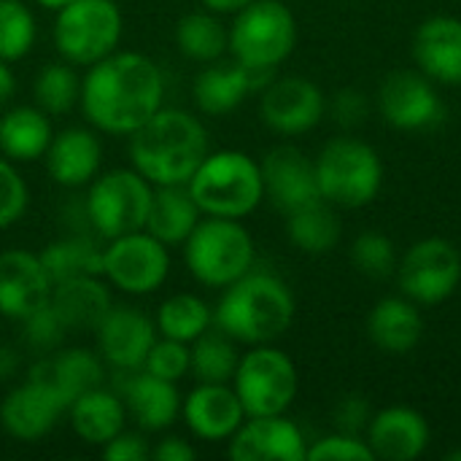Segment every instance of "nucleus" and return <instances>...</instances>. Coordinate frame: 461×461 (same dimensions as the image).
Here are the masks:
<instances>
[{"instance_id":"obj_1","label":"nucleus","mask_w":461,"mask_h":461,"mask_svg":"<svg viewBox=\"0 0 461 461\" xmlns=\"http://www.w3.org/2000/svg\"><path fill=\"white\" fill-rule=\"evenodd\" d=\"M78 103L95 130L130 135L165 105V76L140 51H111L86 68Z\"/></svg>"},{"instance_id":"obj_2","label":"nucleus","mask_w":461,"mask_h":461,"mask_svg":"<svg viewBox=\"0 0 461 461\" xmlns=\"http://www.w3.org/2000/svg\"><path fill=\"white\" fill-rule=\"evenodd\" d=\"M127 138L132 167L151 186L189 184V178L211 151L203 122L184 108L167 105H162Z\"/></svg>"},{"instance_id":"obj_3","label":"nucleus","mask_w":461,"mask_h":461,"mask_svg":"<svg viewBox=\"0 0 461 461\" xmlns=\"http://www.w3.org/2000/svg\"><path fill=\"white\" fill-rule=\"evenodd\" d=\"M294 319L289 286L270 273H246L230 284L213 311V327L246 346H265L281 338Z\"/></svg>"},{"instance_id":"obj_4","label":"nucleus","mask_w":461,"mask_h":461,"mask_svg":"<svg viewBox=\"0 0 461 461\" xmlns=\"http://www.w3.org/2000/svg\"><path fill=\"white\" fill-rule=\"evenodd\" d=\"M186 186L203 216L221 219H243L254 213L265 197L259 162L235 149L208 151Z\"/></svg>"},{"instance_id":"obj_5","label":"nucleus","mask_w":461,"mask_h":461,"mask_svg":"<svg viewBox=\"0 0 461 461\" xmlns=\"http://www.w3.org/2000/svg\"><path fill=\"white\" fill-rule=\"evenodd\" d=\"M184 262L194 281L227 289L254 265V238L240 219L203 216L184 240Z\"/></svg>"},{"instance_id":"obj_6","label":"nucleus","mask_w":461,"mask_h":461,"mask_svg":"<svg viewBox=\"0 0 461 461\" xmlns=\"http://www.w3.org/2000/svg\"><path fill=\"white\" fill-rule=\"evenodd\" d=\"M122 8L116 0H73L57 11L54 49L73 68H89L116 51L122 41Z\"/></svg>"},{"instance_id":"obj_7","label":"nucleus","mask_w":461,"mask_h":461,"mask_svg":"<svg viewBox=\"0 0 461 461\" xmlns=\"http://www.w3.org/2000/svg\"><path fill=\"white\" fill-rule=\"evenodd\" d=\"M154 186L135 167H113L89 181L84 208L92 232L103 240L146 227Z\"/></svg>"},{"instance_id":"obj_8","label":"nucleus","mask_w":461,"mask_h":461,"mask_svg":"<svg viewBox=\"0 0 461 461\" xmlns=\"http://www.w3.org/2000/svg\"><path fill=\"white\" fill-rule=\"evenodd\" d=\"M313 165H316L321 200L332 205L362 208L381 189V178H384L381 159L362 140L354 138L330 140Z\"/></svg>"},{"instance_id":"obj_9","label":"nucleus","mask_w":461,"mask_h":461,"mask_svg":"<svg viewBox=\"0 0 461 461\" xmlns=\"http://www.w3.org/2000/svg\"><path fill=\"white\" fill-rule=\"evenodd\" d=\"M297 43V22L281 0H254L240 8L230 27V51L235 59L276 70Z\"/></svg>"},{"instance_id":"obj_10","label":"nucleus","mask_w":461,"mask_h":461,"mask_svg":"<svg viewBox=\"0 0 461 461\" xmlns=\"http://www.w3.org/2000/svg\"><path fill=\"white\" fill-rule=\"evenodd\" d=\"M232 389L246 416H281L297 397V367L284 351L254 346L240 357Z\"/></svg>"},{"instance_id":"obj_11","label":"nucleus","mask_w":461,"mask_h":461,"mask_svg":"<svg viewBox=\"0 0 461 461\" xmlns=\"http://www.w3.org/2000/svg\"><path fill=\"white\" fill-rule=\"evenodd\" d=\"M170 276V246L146 230L111 238L103 246V278L130 294L143 297L157 292Z\"/></svg>"},{"instance_id":"obj_12","label":"nucleus","mask_w":461,"mask_h":461,"mask_svg":"<svg viewBox=\"0 0 461 461\" xmlns=\"http://www.w3.org/2000/svg\"><path fill=\"white\" fill-rule=\"evenodd\" d=\"M461 281V254L451 240L427 238L411 246L400 262V286L408 300L438 305L448 300Z\"/></svg>"},{"instance_id":"obj_13","label":"nucleus","mask_w":461,"mask_h":461,"mask_svg":"<svg viewBox=\"0 0 461 461\" xmlns=\"http://www.w3.org/2000/svg\"><path fill=\"white\" fill-rule=\"evenodd\" d=\"M68 413V402L49 384L27 375L24 384L14 386L0 402V424L19 443L43 440L59 419Z\"/></svg>"},{"instance_id":"obj_14","label":"nucleus","mask_w":461,"mask_h":461,"mask_svg":"<svg viewBox=\"0 0 461 461\" xmlns=\"http://www.w3.org/2000/svg\"><path fill=\"white\" fill-rule=\"evenodd\" d=\"M97 354L103 362L119 373H135L143 367L146 354L159 338L154 319L138 308H111L95 330Z\"/></svg>"},{"instance_id":"obj_15","label":"nucleus","mask_w":461,"mask_h":461,"mask_svg":"<svg viewBox=\"0 0 461 461\" xmlns=\"http://www.w3.org/2000/svg\"><path fill=\"white\" fill-rule=\"evenodd\" d=\"M51 278L41 254L24 249L0 251V316L22 321L51 300Z\"/></svg>"},{"instance_id":"obj_16","label":"nucleus","mask_w":461,"mask_h":461,"mask_svg":"<svg viewBox=\"0 0 461 461\" xmlns=\"http://www.w3.org/2000/svg\"><path fill=\"white\" fill-rule=\"evenodd\" d=\"M259 113L270 130L281 135H300L321 122L324 95L308 78H273L262 89Z\"/></svg>"},{"instance_id":"obj_17","label":"nucleus","mask_w":461,"mask_h":461,"mask_svg":"<svg viewBox=\"0 0 461 461\" xmlns=\"http://www.w3.org/2000/svg\"><path fill=\"white\" fill-rule=\"evenodd\" d=\"M273 81V70L251 68L240 59H216L194 78V103L208 116H224L235 111L251 92H262Z\"/></svg>"},{"instance_id":"obj_18","label":"nucleus","mask_w":461,"mask_h":461,"mask_svg":"<svg viewBox=\"0 0 461 461\" xmlns=\"http://www.w3.org/2000/svg\"><path fill=\"white\" fill-rule=\"evenodd\" d=\"M235 461H305L308 446L297 424L281 416H249L230 438L227 448Z\"/></svg>"},{"instance_id":"obj_19","label":"nucleus","mask_w":461,"mask_h":461,"mask_svg":"<svg viewBox=\"0 0 461 461\" xmlns=\"http://www.w3.org/2000/svg\"><path fill=\"white\" fill-rule=\"evenodd\" d=\"M381 113L397 130H427L443 122V105L432 84L413 70H394L378 92Z\"/></svg>"},{"instance_id":"obj_20","label":"nucleus","mask_w":461,"mask_h":461,"mask_svg":"<svg viewBox=\"0 0 461 461\" xmlns=\"http://www.w3.org/2000/svg\"><path fill=\"white\" fill-rule=\"evenodd\" d=\"M181 419L194 438L205 443H219V440H230L249 416L232 386L197 384L181 400Z\"/></svg>"},{"instance_id":"obj_21","label":"nucleus","mask_w":461,"mask_h":461,"mask_svg":"<svg viewBox=\"0 0 461 461\" xmlns=\"http://www.w3.org/2000/svg\"><path fill=\"white\" fill-rule=\"evenodd\" d=\"M265 194L276 203L278 211L292 213L308 203L321 200L316 165L294 146H276L262 159Z\"/></svg>"},{"instance_id":"obj_22","label":"nucleus","mask_w":461,"mask_h":461,"mask_svg":"<svg viewBox=\"0 0 461 461\" xmlns=\"http://www.w3.org/2000/svg\"><path fill=\"white\" fill-rule=\"evenodd\" d=\"M43 159H46V170L57 186L81 189L100 170L103 143L86 127H68V130L54 132Z\"/></svg>"},{"instance_id":"obj_23","label":"nucleus","mask_w":461,"mask_h":461,"mask_svg":"<svg viewBox=\"0 0 461 461\" xmlns=\"http://www.w3.org/2000/svg\"><path fill=\"white\" fill-rule=\"evenodd\" d=\"M127 381L122 386V400L127 413L143 432H165L181 413V394L176 384L162 381L146 370L124 373Z\"/></svg>"},{"instance_id":"obj_24","label":"nucleus","mask_w":461,"mask_h":461,"mask_svg":"<svg viewBox=\"0 0 461 461\" xmlns=\"http://www.w3.org/2000/svg\"><path fill=\"white\" fill-rule=\"evenodd\" d=\"M429 443V427L413 408H386L367 424V446L386 461H413Z\"/></svg>"},{"instance_id":"obj_25","label":"nucleus","mask_w":461,"mask_h":461,"mask_svg":"<svg viewBox=\"0 0 461 461\" xmlns=\"http://www.w3.org/2000/svg\"><path fill=\"white\" fill-rule=\"evenodd\" d=\"M105 367L108 365L103 362V357L89 348H57L54 354H46L30 370V375L57 389L62 400L70 405L84 392L103 386Z\"/></svg>"},{"instance_id":"obj_26","label":"nucleus","mask_w":461,"mask_h":461,"mask_svg":"<svg viewBox=\"0 0 461 461\" xmlns=\"http://www.w3.org/2000/svg\"><path fill=\"white\" fill-rule=\"evenodd\" d=\"M49 305L68 332H95L105 313L113 308L111 292L100 276H81L54 284Z\"/></svg>"},{"instance_id":"obj_27","label":"nucleus","mask_w":461,"mask_h":461,"mask_svg":"<svg viewBox=\"0 0 461 461\" xmlns=\"http://www.w3.org/2000/svg\"><path fill=\"white\" fill-rule=\"evenodd\" d=\"M127 416L130 413L122 394L108 392L103 386L84 392L68 405V421L76 438L84 440L86 446H100V448L108 440H113L122 429H127L124 427Z\"/></svg>"},{"instance_id":"obj_28","label":"nucleus","mask_w":461,"mask_h":461,"mask_svg":"<svg viewBox=\"0 0 461 461\" xmlns=\"http://www.w3.org/2000/svg\"><path fill=\"white\" fill-rule=\"evenodd\" d=\"M413 57L429 78L461 84V19L435 16L424 22L413 41Z\"/></svg>"},{"instance_id":"obj_29","label":"nucleus","mask_w":461,"mask_h":461,"mask_svg":"<svg viewBox=\"0 0 461 461\" xmlns=\"http://www.w3.org/2000/svg\"><path fill=\"white\" fill-rule=\"evenodd\" d=\"M203 219V211L197 208L192 192L186 184L173 186H154L151 208L146 219V232H151L165 246H184L189 232Z\"/></svg>"},{"instance_id":"obj_30","label":"nucleus","mask_w":461,"mask_h":461,"mask_svg":"<svg viewBox=\"0 0 461 461\" xmlns=\"http://www.w3.org/2000/svg\"><path fill=\"white\" fill-rule=\"evenodd\" d=\"M367 335L386 354H408L424 335V319L413 300L386 297L370 311Z\"/></svg>"},{"instance_id":"obj_31","label":"nucleus","mask_w":461,"mask_h":461,"mask_svg":"<svg viewBox=\"0 0 461 461\" xmlns=\"http://www.w3.org/2000/svg\"><path fill=\"white\" fill-rule=\"evenodd\" d=\"M54 138L49 113L38 105H16L0 119V154L11 162H35Z\"/></svg>"},{"instance_id":"obj_32","label":"nucleus","mask_w":461,"mask_h":461,"mask_svg":"<svg viewBox=\"0 0 461 461\" xmlns=\"http://www.w3.org/2000/svg\"><path fill=\"white\" fill-rule=\"evenodd\" d=\"M41 262L51 284L81 276H103V246L86 232H73L59 240H51L41 251Z\"/></svg>"},{"instance_id":"obj_33","label":"nucleus","mask_w":461,"mask_h":461,"mask_svg":"<svg viewBox=\"0 0 461 461\" xmlns=\"http://www.w3.org/2000/svg\"><path fill=\"white\" fill-rule=\"evenodd\" d=\"M157 332L159 338H170L178 343H194L203 332L213 327V311L208 303L192 292H178L170 294L159 308H157Z\"/></svg>"},{"instance_id":"obj_34","label":"nucleus","mask_w":461,"mask_h":461,"mask_svg":"<svg viewBox=\"0 0 461 461\" xmlns=\"http://www.w3.org/2000/svg\"><path fill=\"white\" fill-rule=\"evenodd\" d=\"M176 46L186 59L216 62L230 49V30L213 11H192L176 24Z\"/></svg>"},{"instance_id":"obj_35","label":"nucleus","mask_w":461,"mask_h":461,"mask_svg":"<svg viewBox=\"0 0 461 461\" xmlns=\"http://www.w3.org/2000/svg\"><path fill=\"white\" fill-rule=\"evenodd\" d=\"M238 362V340L221 330H208L189 343V373L197 378V384H230Z\"/></svg>"},{"instance_id":"obj_36","label":"nucleus","mask_w":461,"mask_h":461,"mask_svg":"<svg viewBox=\"0 0 461 461\" xmlns=\"http://www.w3.org/2000/svg\"><path fill=\"white\" fill-rule=\"evenodd\" d=\"M286 216H289L286 224L289 240L305 254H327L340 240V219L327 205V200L308 203Z\"/></svg>"},{"instance_id":"obj_37","label":"nucleus","mask_w":461,"mask_h":461,"mask_svg":"<svg viewBox=\"0 0 461 461\" xmlns=\"http://www.w3.org/2000/svg\"><path fill=\"white\" fill-rule=\"evenodd\" d=\"M81 95V78L76 76L70 62H49L38 70L32 81V100L49 116L68 113Z\"/></svg>"},{"instance_id":"obj_38","label":"nucleus","mask_w":461,"mask_h":461,"mask_svg":"<svg viewBox=\"0 0 461 461\" xmlns=\"http://www.w3.org/2000/svg\"><path fill=\"white\" fill-rule=\"evenodd\" d=\"M38 27L24 0H0V59L16 62L30 54Z\"/></svg>"},{"instance_id":"obj_39","label":"nucleus","mask_w":461,"mask_h":461,"mask_svg":"<svg viewBox=\"0 0 461 461\" xmlns=\"http://www.w3.org/2000/svg\"><path fill=\"white\" fill-rule=\"evenodd\" d=\"M351 262L362 276L384 281L397 270V249L384 232H362L351 246Z\"/></svg>"},{"instance_id":"obj_40","label":"nucleus","mask_w":461,"mask_h":461,"mask_svg":"<svg viewBox=\"0 0 461 461\" xmlns=\"http://www.w3.org/2000/svg\"><path fill=\"white\" fill-rule=\"evenodd\" d=\"M146 373L162 378V381H170V384H178L181 378L189 375V343H178V340H170V338H157L151 351L146 354V362L143 367Z\"/></svg>"},{"instance_id":"obj_41","label":"nucleus","mask_w":461,"mask_h":461,"mask_svg":"<svg viewBox=\"0 0 461 461\" xmlns=\"http://www.w3.org/2000/svg\"><path fill=\"white\" fill-rule=\"evenodd\" d=\"M22 327H24V346L43 357L62 348L65 335H68L65 324L57 319L51 305H43L35 313H30L27 319H22Z\"/></svg>"},{"instance_id":"obj_42","label":"nucleus","mask_w":461,"mask_h":461,"mask_svg":"<svg viewBox=\"0 0 461 461\" xmlns=\"http://www.w3.org/2000/svg\"><path fill=\"white\" fill-rule=\"evenodd\" d=\"M27 203H30V192L22 173L16 170V162L0 154V232L14 227L24 216Z\"/></svg>"},{"instance_id":"obj_43","label":"nucleus","mask_w":461,"mask_h":461,"mask_svg":"<svg viewBox=\"0 0 461 461\" xmlns=\"http://www.w3.org/2000/svg\"><path fill=\"white\" fill-rule=\"evenodd\" d=\"M308 459L311 461H373L375 454L373 448L359 440L357 435H332V438H324L319 440L316 446L308 448Z\"/></svg>"},{"instance_id":"obj_44","label":"nucleus","mask_w":461,"mask_h":461,"mask_svg":"<svg viewBox=\"0 0 461 461\" xmlns=\"http://www.w3.org/2000/svg\"><path fill=\"white\" fill-rule=\"evenodd\" d=\"M370 116V103H367V95L359 92V89H340L332 100V119L351 130V127H359L365 124V119Z\"/></svg>"},{"instance_id":"obj_45","label":"nucleus","mask_w":461,"mask_h":461,"mask_svg":"<svg viewBox=\"0 0 461 461\" xmlns=\"http://www.w3.org/2000/svg\"><path fill=\"white\" fill-rule=\"evenodd\" d=\"M105 461H146L151 459V446L140 432L122 429L113 440L103 446Z\"/></svg>"},{"instance_id":"obj_46","label":"nucleus","mask_w":461,"mask_h":461,"mask_svg":"<svg viewBox=\"0 0 461 461\" xmlns=\"http://www.w3.org/2000/svg\"><path fill=\"white\" fill-rule=\"evenodd\" d=\"M335 419L340 432L346 435H359L367 424H370V402L365 397H346L338 408H335Z\"/></svg>"},{"instance_id":"obj_47","label":"nucleus","mask_w":461,"mask_h":461,"mask_svg":"<svg viewBox=\"0 0 461 461\" xmlns=\"http://www.w3.org/2000/svg\"><path fill=\"white\" fill-rule=\"evenodd\" d=\"M194 456H197L194 446L186 438H178V435H165L151 448V459L157 461H192Z\"/></svg>"},{"instance_id":"obj_48","label":"nucleus","mask_w":461,"mask_h":461,"mask_svg":"<svg viewBox=\"0 0 461 461\" xmlns=\"http://www.w3.org/2000/svg\"><path fill=\"white\" fill-rule=\"evenodd\" d=\"M19 365H22L19 354L14 348H8V346H0V381L14 378L16 370H19Z\"/></svg>"},{"instance_id":"obj_49","label":"nucleus","mask_w":461,"mask_h":461,"mask_svg":"<svg viewBox=\"0 0 461 461\" xmlns=\"http://www.w3.org/2000/svg\"><path fill=\"white\" fill-rule=\"evenodd\" d=\"M200 3L213 14H238L240 8H246L254 0H200Z\"/></svg>"},{"instance_id":"obj_50","label":"nucleus","mask_w":461,"mask_h":461,"mask_svg":"<svg viewBox=\"0 0 461 461\" xmlns=\"http://www.w3.org/2000/svg\"><path fill=\"white\" fill-rule=\"evenodd\" d=\"M14 89H16V78H14V73H11L8 62L0 59V105L11 100Z\"/></svg>"},{"instance_id":"obj_51","label":"nucleus","mask_w":461,"mask_h":461,"mask_svg":"<svg viewBox=\"0 0 461 461\" xmlns=\"http://www.w3.org/2000/svg\"><path fill=\"white\" fill-rule=\"evenodd\" d=\"M38 5H43V8H49V11H59V8H65L68 3H73V0H35Z\"/></svg>"},{"instance_id":"obj_52","label":"nucleus","mask_w":461,"mask_h":461,"mask_svg":"<svg viewBox=\"0 0 461 461\" xmlns=\"http://www.w3.org/2000/svg\"><path fill=\"white\" fill-rule=\"evenodd\" d=\"M448 461H461V448L459 451H451V454H448Z\"/></svg>"}]
</instances>
